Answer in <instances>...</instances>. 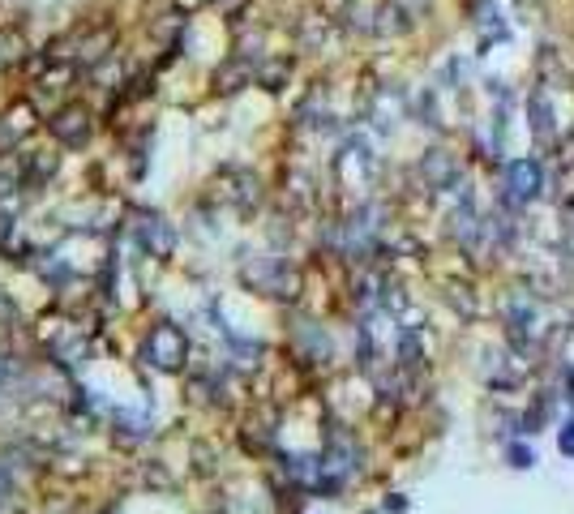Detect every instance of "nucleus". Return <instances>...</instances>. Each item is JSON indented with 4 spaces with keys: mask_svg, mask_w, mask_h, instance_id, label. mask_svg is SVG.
I'll return each instance as SVG.
<instances>
[{
    "mask_svg": "<svg viewBox=\"0 0 574 514\" xmlns=\"http://www.w3.org/2000/svg\"><path fill=\"white\" fill-rule=\"evenodd\" d=\"M510 459H514V468H531V450H528V446H514Z\"/></svg>",
    "mask_w": 574,
    "mask_h": 514,
    "instance_id": "9d476101",
    "label": "nucleus"
},
{
    "mask_svg": "<svg viewBox=\"0 0 574 514\" xmlns=\"http://www.w3.org/2000/svg\"><path fill=\"white\" fill-rule=\"evenodd\" d=\"M47 129H52V137H56L61 146H82V142L91 137V107H82V104L61 107V112L47 121Z\"/></svg>",
    "mask_w": 574,
    "mask_h": 514,
    "instance_id": "f03ea898",
    "label": "nucleus"
},
{
    "mask_svg": "<svg viewBox=\"0 0 574 514\" xmlns=\"http://www.w3.org/2000/svg\"><path fill=\"white\" fill-rule=\"evenodd\" d=\"M26 52H31V47H26V35L14 31V26H0V74L26 61Z\"/></svg>",
    "mask_w": 574,
    "mask_h": 514,
    "instance_id": "20e7f679",
    "label": "nucleus"
},
{
    "mask_svg": "<svg viewBox=\"0 0 574 514\" xmlns=\"http://www.w3.org/2000/svg\"><path fill=\"white\" fill-rule=\"evenodd\" d=\"M501 176H506V202L510 206L531 202V197L540 193V163L536 159H510V163L501 167Z\"/></svg>",
    "mask_w": 574,
    "mask_h": 514,
    "instance_id": "f257e3e1",
    "label": "nucleus"
},
{
    "mask_svg": "<svg viewBox=\"0 0 574 514\" xmlns=\"http://www.w3.org/2000/svg\"><path fill=\"white\" fill-rule=\"evenodd\" d=\"M211 5L227 17V22H241V17H244V9H249L253 0H211Z\"/></svg>",
    "mask_w": 574,
    "mask_h": 514,
    "instance_id": "0eeeda50",
    "label": "nucleus"
},
{
    "mask_svg": "<svg viewBox=\"0 0 574 514\" xmlns=\"http://www.w3.org/2000/svg\"><path fill=\"white\" fill-rule=\"evenodd\" d=\"M206 5H211V0H172V9L181 17H193L197 9H206Z\"/></svg>",
    "mask_w": 574,
    "mask_h": 514,
    "instance_id": "6e6552de",
    "label": "nucleus"
},
{
    "mask_svg": "<svg viewBox=\"0 0 574 514\" xmlns=\"http://www.w3.org/2000/svg\"><path fill=\"white\" fill-rule=\"evenodd\" d=\"M424 176L433 181V189H441V184H454V181H459V163H454L446 151H433L429 159H424Z\"/></svg>",
    "mask_w": 574,
    "mask_h": 514,
    "instance_id": "39448f33",
    "label": "nucleus"
},
{
    "mask_svg": "<svg viewBox=\"0 0 574 514\" xmlns=\"http://www.w3.org/2000/svg\"><path fill=\"white\" fill-rule=\"evenodd\" d=\"M558 446H561V454H574V420H570V424H561Z\"/></svg>",
    "mask_w": 574,
    "mask_h": 514,
    "instance_id": "1a4fd4ad",
    "label": "nucleus"
},
{
    "mask_svg": "<svg viewBox=\"0 0 574 514\" xmlns=\"http://www.w3.org/2000/svg\"><path fill=\"white\" fill-rule=\"evenodd\" d=\"M394 5H399V9H403V14L416 22V26H421L424 17L433 14V0H394Z\"/></svg>",
    "mask_w": 574,
    "mask_h": 514,
    "instance_id": "423d86ee",
    "label": "nucleus"
},
{
    "mask_svg": "<svg viewBox=\"0 0 574 514\" xmlns=\"http://www.w3.org/2000/svg\"><path fill=\"white\" fill-rule=\"evenodd\" d=\"M528 116H531V137L540 142L544 151H553L558 146V116H553V104H549L544 86H536L528 94Z\"/></svg>",
    "mask_w": 574,
    "mask_h": 514,
    "instance_id": "7ed1b4c3",
    "label": "nucleus"
}]
</instances>
